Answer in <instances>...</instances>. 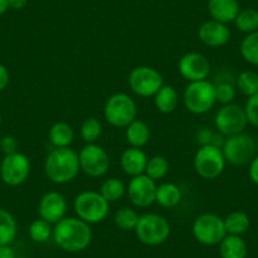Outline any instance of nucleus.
Wrapping results in <instances>:
<instances>
[{
    "mask_svg": "<svg viewBox=\"0 0 258 258\" xmlns=\"http://www.w3.org/2000/svg\"><path fill=\"white\" fill-rule=\"evenodd\" d=\"M31 173V161L24 153L16 152L4 156L0 163V178L6 185L16 187L28 180Z\"/></svg>",
    "mask_w": 258,
    "mask_h": 258,
    "instance_id": "12",
    "label": "nucleus"
},
{
    "mask_svg": "<svg viewBox=\"0 0 258 258\" xmlns=\"http://www.w3.org/2000/svg\"><path fill=\"white\" fill-rule=\"evenodd\" d=\"M244 111L245 115H247L248 123L258 128V93L247 99L244 105Z\"/></svg>",
    "mask_w": 258,
    "mask_h": 258,
    "instance_id": "37",
    "label": "nucleus"
},
{
    "mask_svg": "<svg viewBox=\"0 0 258 258\" xmlns=\"http://www.w3.org/2000/svg\"><path fill=\"white\" fill-rule=\"evenodd\" d=\"M129 88L135 94L142 98H151L165 85L163 76L151 66H137L129 74Z\"/></svg>",
    "mask_w": 258,
    "mask_h": 258,
    "instance_id": "10",
    "label": "nucleus"
},
{
    "mask_svg": "<svg viewBox=\"0 0 258 258\" xmlns=\"http://www.w3.org/2000/svg\"><path fill=\"white\" fill-rule=\"evenodd\" d=\"M214 124L215 129L224 137L243 133L248 124L244 108L233 103L223 105L215 114Z\"/></svg>",
    "mask_w": 258,
    "mask_h": 258,
    "instance_id": "11",
    "label": "nucleus"
},
{
    "mask_svg": "<svg viewBox=\"0 0 258 258\" xmlns=\"http://www.w3.org/2000/svg\"><path fill=\"white\" fill-rule=\"evenodd\" d=\"M19 143L17 141V138L14 136H4L2 140H0V150L4 155H13V153L19 152Z\"/></svg>",
    "mask_w": 258,
    "mask_h": 258,
    "instance_id": "38",
    "label": "nucleus"
},
{
    "mask_svg": "<svg viewBox=\"0 0 258 258\" xmlns=\"http://www.w3.org/2000/svg\"><path fill=\"white\" fill-rule=\"evenodd\" d=\"M247 244L242 235L227 234L219 243V254L222 258H245Z\"/></svg>",
    "mask_w": 258,
    "mask_h": 258,
    "instance_id": "22",
    "label": "nucleus"
},
{
    "mask_svg": "<svg viewBox=\"0 0 258 258\" xmlns=\"http://www.w3.org/2000/svg\"><path fill=\"white\" fill-rule=\"evenodd\" d=\"M225 163L227 161L222 148L215 146H202L194 157V168L205 180L219 177L224 171Z\"/></svg>",
    "mask_w": 258,
    "mask_h": 258,
    "instance_id": "8",
    "label": "nucleus"
},
{
    "mask_svg": "<svg viewBox=\"0 0 258 258\" xmlns=\"http://www.w3.org/2000/svg\"><path fill=\"white\" fill-rule=\"evenodd\" d=\"M140 220V215L135 209L128 207H124L119 209L115 213L114 217V223L119 229L124 230V232H129V230H135Z\"/></svg>",
    "mask_w": 258,
    "mask_h": 258,
    "instance_id": "31",
    "label": "nucleus"
},
{
    "mask_svg": "<svg viewBox=\"0 0 258 258\" xmlns=\"http://www.w3.org/2000/svg\"><path fill=\"white\" fill-rule=\"evenodd\" d=\"M147 162L148 157L145 153V151H142V148L129 147L128 150H125L121 153V170H123L126 175L132 176V177L143 175V173L146 172Z\"/></svg>",
    "mask_w": 258,
    "mask_h": 258,
    "instance_id": "18",
    "label": "nucleus"
},
{
    "mask_svg": "<svg viewBox=\"0 0 258 258\" xmlns=\"http://www.w3.org/2000/svg\"><path fill=\"white\" fill-rule=\"evenodd\" d=\"M234 23L238 31L243 32V33L249 34L258 31V11L250 8L240 11Z\"/></svg>",
    "mask_w": 258,
    "mask_h": 258,
    "instance_id": "29",
    "label": "nucleus"
},
{
    "mask_svg": "<svg viewBox=\"0 0 258 258\" xmlns=\"http://www.w3.org/2000/svg\"><path fill=\"white\" fill-rule=\"evenodd\" d=\"M101 133H103V125L100 120L94 116L86 118L81 124L80 135L86 143H95L100 138Z\"/></svg>",
    "mask_w": 258,
    "mask_h": 258,
    "instance_id": "33",
    "label": "nucleus"
},
{
    "mask_svg": "<svg viewBox=\"0 0 258 258\" xmlns=\"http://www.w3.org/2000/svg\"><path fill=\"white\" fill-rule=\"evenodd\" d=\"M208 11L214 21L228 24L235 21L240 7L238 0H209Z\"/></svg>",
    "mask_w": 258,
    "mask_h": 258,
    "instance_id": "19",
    "label": "nucleus"
},
{
    "mask_svg": "<svg viewBox=\"0 0 258 258\" xmlns=\"http://www.w3.org/2000/svg\"><path fill=\"white\" fill-rule=\"evenodd\" d=\"M74 210L78 218L88 224H98L106 219L110 212V203L99 191H83L74 200Z\"/></svg>",
    "mask_w": 258,
    "mask_h": 258,
    "instance_id": "3",
    "label": "nucleus"
},
{
    "mask_svg": "<svg viewBox=\"0 0 258 258\" xmlns=\"http://www.w3.org/2000/svg\"><path fill=\"white\" fill-rule=\"evenodd\" d=\"M255 150H257V153H258V137L255 138Z\"/></svg>",
    "mask_w": 258,
    "mask_h": 258,
    "instance_id": "44",
    "label": "nucleus"
},
{
    "mask_svg": "<svg viewBox=\"0 0 258 258\" xmlns=\"http://www.w3.org/2000/svg\"><path fill=\"white\" fill-rule=\"evenodd\" d=\"M9 9V4L8 0H0V16H3L8 12Z\"/></svg>",
    "mask_w": 258,
    "mask_h": 258,
    "instance_id": "43",
    "label": "nucleus"
},
{
    "mask_svg": "<svg viewBox=\"0 0 258 258\" xmlns=\"http://www.w3.org/2000/svg\"><path fill=\"white\" fill-rule=\"evenodd\" d=\"M248 175H249V178L252 180V182L258 185V155H255V157L250 161Z\"/></svg>",
    "mask_w": 258,
    "mask_h": 258,
    "instance_id": "40",
    "label": "nucleus"
},
{
    "mask_svg": "<svg viewBox=\"0 0 258 258\" xmlns=\"http://www.w3.org/2000/svg\"><path fill=\"white\" fill-rule=\"evenodd\" d=\"M225 161L234 166H243L250 163L255 157V138L248 133L230 136L224 141L222 147Z\"/></svg>",
    "mask_w": 258,
    "mask_h": 258,
    "instance_id": "9",
    "label": "nucleus"
},
{
    "mask_svg": "<svg viewBox=\"0 0 258 258\" xmlns=\"http://www.w3.org/2000/svg\"><path fill=\"white\" fill-rule=\"evenodd\" d=\"M9 9H14V11H19L23 9L24 7L28 4V0H8Z\"/></svg>",
    "mask_w": 258,
    "mask_h": 258,
    "instance_id": "42",
    "label": "nucleus"
},
{
    "mask_svg": "<svg viewBox=\"0 0 258 258\" xmlns=\"http://www.w3.org/2000/svg\"><path fill=\"white\" fill-rule=\"evenodd\" d=\"M198 34L202 43L212 48L225 46L230 39V29L228 28L227 24L220 23L214 19L203 23Z\"/></svg>",
    "mask_w": 258,
    "mask_h": 258,
    "instance_id": "17",
    "label": "nucleus"
},
{
    "mask_svg": "<svg viewBox=\"0 0 258 258\" xmlns=\"http://www.w3.org/2000/svg\"><path fill=\"white\" fill-rule=\"evenodd\" d=\"M212 70L210 61L199 52L185 53L178 61V73L188 83L208 80Z\"/></svg>",
    "mask_w": 258,
    "mask_h": 258,
    "instance_id": "14",
    "label": "nucleus"
},
{
    "mask_svg": "<svg viewBox=\"0 0 258 258\" xmlns=\"http://www.w3.org/2000/svg\"><path fill=\"white\" fill-rule=\"evenodd\" d=\"M137 104L135 99L125 93H115L108 98L104 105V116L110 125L126 128L137 119Z\"/></svg>",
    "mask_w": 258,
    "mask_h": 258,
    "instance_id": "5",
    "label": "nucleus"
},
{
    "mask_svg": "<svg viewBox=\"0 0 258 258\" xmlns=\"http://www.w3.org/2000/svg\"><path fill=\"white\" fill-rule=\"evenodd\" d=\"M3 123V115H2V113H0V124Z\"/></svg>",
    "mask_w": 258,
    "mask_h": 258,
    "instance_id": "45",
    "label": "nucleus"
},
{
    "mask_svg": "<svg viewBox=\"0 0 258 258\" xmlns=\"http://www.w3.org/2000/svg\"><path fill=\"white\" fill-rule=\"evenodd\" d=\"M178 105V94L171 85H163L155 95V106L160 113L170 114Z\"/></svg>",
    "mask_w": 258,
    "mask_h": 258,
    "instance_id": "24",
    "label": "nucleus"
},
{
    "mask_svg": "<svg viewBox=\"0 0 258 258\" xmlns=\"http://www.w3.org/2000/svg\"><path fill=\"white\" fill-rule=\"evenodd\" d=\"M0 258H17V253L12 248V245H2L0 247Z\"/></svg>",
    "mask_w": 258,
    "mask_h": 258,
    "instance_id": "41",
    "label": "nucleus"
},
{
    "mask_svg": "<svg viewBox=\"0 0 258 258\" xmlns=\"http://www.w3.org/2000/svg\"><path fill=\"white\" fill-rule=\"evenodd\" d=\"M237 89L245 96H253L258 93V74L254 71H243L235 79Z\"/></svg>",
    "mask_w": 258,
    "mask_h": 258,
    "instance_id": "30",
    "label": "nucleus"
},
{
    "mask_svg": "<svg viewBox=\"0 0 258 258\" xmlns=\"http://www.w3.org/2000/svg\"><path fill=\"white\" fill-rule=\"evenodd\" d=\"M215 99L217 103L227 105L235 99V86L230 83H219L215 85Z\"/></svg>",
    "mask_w": 258,
    "mask_h": 258,
    "instance_id": "36",
    "label": "nucleus"
},
{
    "mask_svg": "<svg viewBox=\"0 0 258 258\" xmlns=\"http://www.w3.org/2000/svg\"><path fill=\"white\" fill-rule=\"evenodd\" d=\"M215 103V84L209 80L188 83L185 88L183 104L190 113L202 115L212 110Z\"/></svg>",
    "mask_w": 258,
    "mask_h": 258,
    "instance_id": "6",
    "label": "nucleus"
},
{
    "mask_svg": "<svg viewBox=\"0 0 258 258\" xmlns=\"http://www.w3.org/2000/svg\"><path fill=\"white\" fill-rule=\"evenodd\" d=\"M170 170V163L163 156H153L148 158L147 167H146V175L152 180L157 181L165 177Z\"/></svg>",
    "mask_w": 258,
    "mask_h": 258,
    "instance_id": "32",
    "label": "nucleus"
},
{
    "mask_svg": "<svg viewBox=\"0 0 258 258\" xmlns=\"http://www.w3.org/2000/svg\"><path fill=\"white\" fill-rule=\"evenodd\" d=\"M52 233H53V229H52L51 224L41 218L32 222L28 229L29 238L36 243L47 242L52 237Z\"/></svg>",
    "mask_w": 258,
    "mask_h": 258,
    "instance_id": "34",
    "label": "nucleus"
},
{
    "mask_svg": "<svg viewBox=\"0 0 258 258\" xmlns=\"http://www.w3.org/2000/svg\"><path fill=\"white\" fill-rule=\"evenodd\" d=\"M18 234V223L11 212L0 208V247L12 245Z\"/></svg>",
    "mask_w": 258,
    "mask_h": 258,
    "instance_id": "25",
    "label": "nucleus"
},
{
    "mask_svg": "<svg viewBox=\"0 0 258 258\" xmlns=\"http://www.w3.org/2000/svg\"><path fill=\"white\" fill-rule=\"evenodd\" d=\"M68 212L66 198L58 191H48L41 198L38 204L39 218L49 224H56L62 220Z\"/></svg>",
    "mask_w": 258,
    "mask_h": 258,
    "instance_id": "16",
    "label": "nucleus"
},
{
    "mask_svg": "<svg viewBox=\"0 0 258 258\" xmlns=\"http://www.w3.org/2000/svg\"><path fill=\"white\" fill-rule=\"evenodd\" d=\"M224 225L227 229V234L242 235L248 232L250 227V219L248 214L240 210L229 213L224 218Z\"/></svg>",
    "mask_w": 258,
    "mask_h": 258,
    "instance_id": "26",
    "label": "nucleus"
},
{
    "mask_svg": "<svg viewBox=\"0 0 258 258\" xmlns=\"http://www.w3.org/2000/svg\"><path fill=\"white\" fill-rule=\"evenodd\" d=\"M9 83H11V74L3 63H0V93L6 90Z\"/></svg>",
    "mask_w": 258,
    "mask_h": 258,
    "instance_id": "39",
    "label": "nucleus"
},
{
    "mask_svg": "<svg viewBox=\"0 0 258 258\" xmlns=\"http://www.w3.org/2000/svg\"><path fill=\"white\" fill-rule=\"evenodd\" d=\"M80 171L79 153L70 147L54 148L44 160V173L57 185L71 182Z\"/></svg>",
    "mask_w": 258,
    "mask_h": 258,
    "instance_id": "2",
    "label": "nucleus"
},
{
    "mask_svg": "<svg viewBox=\"0 0 258 258\" xmlns=\"http://www.w3.org/2000/svg\"><path fill=\"white\" fill-rule=\"evenodd\" d=\"M80 170L90 177H101L110 167L108 152L96 143H86L79 153Z\"/></svg>",
    "mask_w": 258,
    "mask_h": 258,
    "instance_id": "13",
    "label": "nucleus"
},
{
    "mask_svg": "<svg viewBox=\"0 0 258 258\" xmlns=\"http://www.w3.org/2000/svg\"><path fill=\"white\" fill-rule=\"evenodd\" d=\"M156 181L146 173L132 177L126 187L129 200L137 208H148L156 203Z\"/></svg>",
    "mask_w": 258,
    "mask_h": 258,
    "instance_id": "15",
    "label": "nucleus"
},
{
    "mask_svg": "<svg viewBox=\"0 0 258 258\" xmlns=\"http://www.w3.org/2000/svg\"><path fill=\"white\" fill-rule=\"evenodd\" d=\"M182 192L176 183L163 182L156 190V203L162 208H175L180 204Z\"/></svg>",
    "mask_w": 258,
    "mask_h": 258,
    "instance_id": "23",
    "label": "nucleus"
},
{
    "mask_svg": "<svg viewBox=\"0 0 258 258\" xmlns=\"http://www.w3.org/2000/svg\"><path fill=\"white\" fill-rule=\"evenodd\" d=\"M239 51L245 62L258 68V31L247 34L243 38Z\"/></svg>",
    "mask_w": 258,
    "mask_h": 258,
    "instance_id": "28",
    "label": "nucleus"
},
{
    "mask_svg": "<svg viewBox=\"0 0 258 258\" xmlns=\"http://www.w3.org/2000/svg\"><path fill=\"white\" fill-rule=\"evenodd\" d=\"M192 234L200 244L219 245L227 235L224 219L213 213L200 214L192 223Z\"/></svg>",
    "mask_w": 258,
    "mask_h": 258,
    "instance_id": "7",
    "label": "nucleus"
},
{
    "mask_svg": "<svg viewBox=\"0 0 258 258\" xmlns=\"http://www.w3.org/2000/svg\"><path fill=\"white\" fill-rule=\"evenodd\" d=\"M135 233L141 243L156 247L163 244L168 239L171 234V225L163 215L157 213H146L140 215Z\"/></svg>",
    "mask_w": 258,
    "mask_h": 258,
    "instance_id": "4",
    "label": "nucleus"
},
{
    "mask_svg": "<svg viewBox=\"0 0 258 258\" xmlns=\"http://www.w3.org/2000/svg\"><path fill=\"white\" fill-rule=\"evenodd\" d=\"M224 136L219 133L217 129L209 128V126H204V128L199 129L197 133V142L199 146H215V147H223L225 141Z\"/></svg>",
    "mask_w": 258,
    "mask_h": 258,
    "instance_id": "35",
    "label": "nucleus"
},
{
    "mask_svg": "<svg viewBox=\"0 0 258 258\" xmlns=\"http://www.w3.org/2000/svg\"><path fill=\"white\" fill-rule=\"evenodd\" d=\"M151 129L146 121L136 119L125 128V140L131 147L142 148L150 142Z\"/></svg>",
    "mask_w": 258,
    "mask_h": 258,
    "instance_id": "20",
    "label": "nucleus"
},
{
    "mask_svg": "<svg viewBox=\"0 0 258 258\" xmlns=\"http://www.w3.org/2000/svg\"><path fill=\"white\" fill-rule=\"evenodd\" d=\"M54 243L62 250L69 253H78L85 250L93 240V230L90 224L80 218L64 217L54 224L52 233Z\"/></svg>",
    "mask_w": 258,
    "mask_h": 258,
    "instance_id": "1",
    "label": "nucleus"
},
{
    "mask_svg": "<svg viewBox=\"0 0 258 258\" xmlns=\"http://www.w3.org/2000/svg\"><path fill=\"white\" fill-rule=\"evenodd\" d=\"M126 187L123 181L116 177H109L108 180L101 183L99 192L104 197V199L109 203H115L124 197Z\"/></svg>",
    "mask_w": 258,
    "mask_h": 258,
    "instance_id": "27",
    "label": "nucleus"
},
{
    "mask_svg": "<svg viewBox=\"0 0 258 258\" xmlns=\"http://www.w3.org/2000/svg\"><path fill=\"white\" fill-rule=\"evenodd\" d=\"M75 138L73 126L66 121H57L49 128L48 140L54 148L70 147Z\"/></svg>",
    "mask_w": 258,
    "mask_h": 258,
    "instance_id": "21",
    "label": "nucleus"
}]
</instances>
